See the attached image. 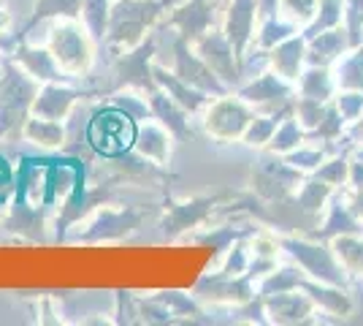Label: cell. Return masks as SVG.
I'll return each instance as SVG.
<instances>
[{
	"label": "cell",
	"instance_id": "cell-62",
	"mask_svg": "<svg viewBox=\"0 0 363 326\" xmlns=\"http://www.w3.org/2000/svg\"><path fill=\"white\" fill-rule=\"evenodd\" d=\"M0 6H3V0H0Z\"/></svg>",
	"mask_w": 363,
	"mask_h": 326
},
{
	"label": "cell",
	"instance_id": "cell-42",
	"mask_svg": "<svg viewBox=\"0 0 363 326\" xmlns=\"http://www.w3.org/2000/svg\"><path fill=\"white\" fill-rule=\"evenodd\" d=\"M252 234H255L252 226H244V229L223 226V229H212V234H201V237H196V242H201V245H212L217 253H228V248H230L236 239H242V237H252Z\"/></svg>",
	"mask_w": 363,
	"mask_h": 326
},
{
	"label": "cell",
	"instance_id": "cell-58",
	"mask_svg": "<svg viewBox=\"0 0 363 326\" xmlns=\"http://www.w3.org/2000/svg\"><path fill=\"white\" fill-rule=\"evenodd\" d=\"M9 19H11V16L6 14V11H3V6H0V36H3V31H6V25H9Z\"/></svg>",
	"mask_w": 363,
	"mask_h": 326
},
{
	"label": "cell",
	"instance_id": "cell-33",
	"mask_svg": "<svg viewBox=\"0 0 363 326\" xmlns=\"http://www.w3.org/2000/svg\"><path fill=\"white\" fill-rule=\"evenodd\" d=\"M331 248L339 259V264L347 269L352 278H363V237L361 234H342L333 237Z\"/></svg>",
	"mask_w": 363,
	"mask_h": 326
},
{
	"label": "cell",
	"instance_id": "cell-16",
	"mask_svg": "<svg viewBox=\"0 0 363 326\" xmlns=\"http://www.w3.org/2000/svg\"><path fill=\"white\" fill-rule=\"evenodd\" d=\"M315 302L303 288L296 291H282V294H269L263 296V310L269 315L272 324H303L312 321L309 315L315 313Z\"/></svg>",
	"mask_w": 363,
	"mask_h": 326
},
{
	"label": "cell",
	"instance_id": "cell-31",
	"mask_svg": "<svg viewBox=\"0 0 363 326\" xmlns=\"http://www.w3.org/2000/svg\"><path fill=\"white\" fill-rule=\"evenodd\" d=\"M331 68L336 90H361L363 93V44L347 49Z\"/></svg>",
	"mask_w": 363,
	"mask_h": 326
},
{
	"label": "cell",
	"instance_id": "cell-34",
	"mask_svg": "<svg viewBox=\"0 0 363 326\" xmlns=\"http://www.w3.org/2000/svg\"><path fill=\"white\" fill-rule=\"evenodd\" d=\"M293 112V101H290L288 107L277 109V112H269L266 117H252L250 125H247V131H244V144L247 147H266L269 141H272L274 131L279 128V123L285 120V114Z\"/></svg>",
	"mask_w": 363,
	"mask_h": 326
},
{
	"label": "cell",
	"instance_id": "cell-9",
	"mask_svg": "<svg viewBox=\"0 0 363 326\" xmlns=\"http://www.w3.org/2000/svg\"><path fill=\"white\" fill-rule=\"evenodd\" d=\"M255 114L250 112V104L242 101L239 95H220L212 107L206 109V117H203V131L214 136L217 141H236L244 136L247 125Z\"/></svg>",
	"mask_w": 363,
	"mask_h": 326
},
{
	"label": "cell",
	"instance_id": "cell-55",
	"mask_svg": "<svg viewBox=\"0 0 363 326\" xmlns=\"http://www.w3.org/2000/svg\"><path fill=\"white\" fill-rule=\"evenodd\" d=\"M279 3H282V0H255L257 19L263 22V19H269V16H277V11H279Z\"/></svg>",
	"mask_w": 363,
	"mask_h": 326
},
{
	"label": "cell",
	"instance_id": "cell-35",
	"mask_svg": "<svg viewBox=\"0 0 363 326\" xmlns=\"http://www.w3.org/2000/svg\"><path fill=\"white\" fill-rule=\"evenodd\" d=\"M333 188L325 185L323 180H318L315 174H309L306 180L301 183V188L293 193V199H296V204L301 207L303 212H309V215H318L325 210V204H328V199H331Z\"/></svg>",
	"mask_w": 363,
	"mask_h": 326
},
{
	"label": "cell",
	"instance_id": "cell-36",
	"mask_svg": "<svg viewBox=\"0 0 363 326\" xmlns=\"http://www.w3.org/2000/svg\"><path fill=\"white\" fill-rule=\"evenodd\" d=\"M339 25H345V0H320L318 11L312 16V22L301 31V36L309 41V38H315L318 33L339 28Z\"/></svg>",
	"mask_w": 363,
	"mask_h": 326
},
{
	"label": "cell",
	"instance_id": "cell-32",
	"mask_svg": "<svg viewBox=\"0 0 363 326\" xmlns=\"http://www.w3.org/2000/svg\"><path fill=\"white\" fill-rule=\"evenodd\" d=\"M25 139L44 147V150H57L65 147V125L60 120H44V117H28L22 125Z\"/></svg>",
	"mask_w": 363,
	"mask_h": 326
},
{
	"label": "cell",
	"instance_id": "cell-39",
	"mask_svg": "<svg viewBox=\"0 0 363 326\" xmlns=\"http://www.w3.org/2000/svg\"><path fill=\"white\" fill-rule=\"evenodd\" d=\"M108 14H111V0H82V19L95 44L106 41Z\"/></svg>",
	"mask_w": 363,
	"mask_h": 326
},
{
	"label": "cell",
	"instance_id": "cell-5",
	"mask_svg": "<svg viewBox=\"0 0 363 326\" xmlns=\"http://www.w3.org/2000/svg\"><path fill=\"white\" fill-rule=\"evenodd\" d=\"M306 180V171L290 166L285 156H277L266 150L252 166V193L263 202H279L293 196L301 183Z\"/></svg>",
	"mask_w": 363,
	"mask_h": 326
},
{
	"label": "cell",
	"instance_id": "cell-24",
	"mask_svg": "<svg viewBox=\"0 0 363 326\" xmlns=\"http://www.w3.org/2000/svg\"><path fill=\"white\" fill-rule=\"evenodd\" d=\"M342 234H363V220H358L355 212L350 210L345 193H339L333 199L331 207H328V215L323 220V226H318V232L312 234V237L331 242L333 237H342Z\"/></svg>",
	"mask_w": 363,
	"mask_h": 326
},
{
	"label": "cell",
	"instance_id": "cell-52",
	"mask_svg": "<svg viewBox=\"0 0 363 326\" xmlns=\"http://www.w3.org/2000/svg\"><path fill=\"white\" fill-rule=\"evenodd\" d=\"M117 313H120V324H136L138 318V299L130 291H117Z\"/></svg>",
	"mask_w": 363,
	"mask_h": 326
},
{
	"label": "cell",
	"instance_id": "cell-47",
	"mask_svg": "<svg viewBox=\"0 0 363 326\" xmlns=\"http://www.w3.org/2000/svg\"><path fill=\"white\" fill-rule=\"evenodd\" d=\"M333 104H336L339 114H342V120H345L347 125L355 123V120L363 114V93L361 90H336Z\"/></svg>",
	"mask_w": 363,
	"mask_h": 326
},
{
	"label": "cell",
	"instance_id": "cell-46",
	"mask_svg": "<svg viewBox=\"0 0 363 326\" xmlns=\"http://www.w3.org/2000/svg\"><path fill=\"white\" fill-rule=\"evenodd\" d=\"M320 0H282L279 3V11L285 14V19H290L293 25H301L306 28L312 22V16L318 11Z\"/></svg>",
	"mask_w": 363,
	"mask_h": 326
},
{
	"label": "cell",
	"instance_id": "cell-18",
	"mask_svg": "<svg viewBox=\"0 0 363 326\" xmlns=\"http://www.w3.org/2000/svg\"><path fill=\"white\" fill-rule=\"evenodd\" d=\"M108 193H111V185H104V183L95 188L76 185L74 193L65 199L62 212H60V217H57V239L65 237L68 226H74V223H79L82 217H87L92 210L104 207V202L108 199Z\"/></svg>",
	"mask_w": 363,
	"mask_h": 326
},
{
	"label": "cell",
	"instance_id": "cell-8",
	"mask_svg": "<svg viewBox=\"0 0 363 326\" xmlns=\"http://www.w3.org/2000/svg\"><path fill=\"white\" fill-rule=\"evenodd\" d=\"M182 82H187L190 87H196L206 95H228L230 87H228L223 79L214 74L212 68L206 65V60L196 52V47L190 41H184L182 36L174 38V68H171Z\"/></svg>",
	"mask_w": 363,
	"mask_h": 326
},
{
	"label": "cell",
	"instance_id": "cell-10",
	"mask_svg": "<svg viewBox=\"0 0 363 326\" xmlns=\"http://www.w3.org/2000/svg\"><path fill=\"white\" fill-rule=\"evenodd\" d=\"M225 199L228 193H223V196H201V199H190V202H168L166 215L160 220L163 237L177 239L179 234L198 229L201 223H206L217 212V204H223Z\"/></svg>",
	"mask_w": 363,
	"mask_h": 326
},
{
	"label": "cell",
	"instance_id": "cell-48",
	"mask_svg": "<svg viewBox=\"0 0 363 326\" xmlns=\"http://www.w3.org/2000/svg\"><path fill=\"white\" fill-rule=\"evenodd\" d=\"M345 31L350 36V47L363 44V0H345Z\"/></svg>",
	"mask_w": 363,
	"mask_h": 326
},
{
	"label": "cell",
	"instance_id": "cell-6",
	"mask_svg": "<svg viewBox=\"0 0 363 326\" xmlns=\"http://www.w3.org/2000/svg\"><path fill=\"white\" fill-rule=\"evenodd\" d=\"M155 52H157L155 36H147L133 49H125L117 58V63H114V85H111V90L120 93L122 87H138L144 93H155L157 90V82L152 77Z\"/></svg>",
	"mask_w": 363,
	"mask_h": 326
},
{
	"label": "cell",
	"instance_id": "cell-3",
	"mask_svg": "<svg viewBox=\"0 0 363 326\" xmlns=\"http://www.w3.org/2000/svg\"><path fill=\"white\" fill-rule=\"evenodd\" d=\"M279 248L290 253L312 280L347 288V269L339 264L336 253L331 245H325V239L315 242V237H279Z\"/></svg>",
	"mask_w": 363,
	"mask_h": 326
},
{
	"label": "cell",
	"instance_id": "cell-26",
	"mask_svg": "<svg viewBox=\"0 0 363 326\" xmlns=\"http://www.w3.org/2000/svg\"><path fill=\"white\" fill-rule=\"evenodd\" d=\"M152 77L157 82V87L160 90H166L182 109H187V112H198V109H203L209 104V95L196 90V87H190L187 82H182L174 71H168L166 65H152Z\"/></svg>",
	"mask_w": 363,
	"mask_h": 326
},
{
	"label": "cell",
	"instance_id": "cell-17",
	"mask_svg": "<svg viewBox=\"0 0 363 326\" xmlns=\"http://www.w3.org/2000/svg\"><path fill=\"white\" fill-rule=\"evenodd\" d=\"M255 19H257L255 0H230L228 3L225 38L230 41L239 65H244V52H247V44H250L252 31H255Z\"/></svg>",
	"mask_w": 363,
	"mask_h": 326
},
{
	"label": "cell",
	"instance_id": "cell-25",
	"mask_svg": "<svg viewBox=\"0 0 363 326\" xmlns=\"http://www.w3.org/2000/svg\"><path fill=\"white\" fill-rule=\"evenodd\" d=\"M11 58H14L33 79H38V82H60L62 74H65L49 49L30 47V44H25V41H19V47L14 49Z\"/></svg>",
	"mask_w": 363,
	"mask_h": 326
},
{
	"label": "cell",
	"instance_id": "cell-45",
	"mask_svg": "<svg viewBox=\"0 0 363 326\" xmlns=\"http://www.w3.org/2000/svg\"><path fill=\"white\" fill-rule=\"evenodd\" d=\"M155 296H157L174 315H196V318L203 315L201 308L196 305V296L182 294V291H160V294H155ZM198 321H203V318H198Z\"/></svg>",
	"mask_w": 363,
	"mask_h": 326
},
{
	"label": "cell",
	"instance_id": "cell-20",
	"mask_svg": "<svg viewBox=\"0 0 363 326\" xmlns=\"http://www.w3.org/2000/svg\"><path fill=\"white\" fill-rule=\"evenodd\" d=\"M303 63H306V38L303 36H290L282 44H277L274 49H269V65H272L274 74H279L288 82H298L303 71Z\"/></svg>",
	"mask_w": 363,
	"mask_h": 326
},
{
	"label": "cell",
	"instance_id": "cell-53",
	"mask_svg": "<svg viewBox=\"0 0 363 326\" xmlns=\"http://www.w3.org/2000/svg\"><path fill=\"white\" fill-rule=\"evenodd\" d=\"M250 248H252V253H255V259H272V261H277L279 239H272V237H255Z\"/></svg>",
	"mask_w": 363,
	"mask_h": 326
},
{
	"label": "cell",
	"instance_id": "cell-22",
	"mask_svg": "<svg viewBox=\"0 0 363 326\" xmlns=\"http://www.w3.org/2000/svg\"><path fill=\"white\" fill-rule=\"evenodd\" d=\"M133 150L138 156L155 161L157 166H166L168 156H171V134H168V128L155 123V117L138 123L136 134H133Z\"/></svg>",
	"mask_w": 363,
	"mask_h": 326
},
{
	"label": "cell",
	"instance_id": "cell-15",
	"mask_svg": "<svg viewBox=\"0 0 363 326\" xmlns=\"http://www.w3.org/2000/svg\"><path fill=\"white\" fill-rule=\"evenodd\" d=\"M239 98L247 101L250 107H266V109H282L288 107L290 101H293V82L288 79H282L279 74H260L255 82H250V85H244L239 87Z\"/></svg>",
	"mask_w": 363,
	"mask_h": 326
},
{
	"label": "cell",
	"instance_id": "cell-51",
	"mask_svg": "<svg viewBox=\"0 0 363 326\" xmlns=\"http://www.w3.org/2000/svg\"><path fill=\"white\" fill-rule=\"evenodd\" d=\"M138 315H141V321H147V324H174V321H177L174 313L168 310L157 296L138 299Z\"/></svg>",
	"mask_w": 363,
	"mask_h": 326
},
{
	"label": "cell",
	"instance_id": "cell-30",
	"mask_svg": "<svg viewBox=\"0 0 363 326\" xmlns=\"http://www.w3.org/2000/svg\"><path fill=\"white\" fill-rule=\"evenodd\" d=\"M296 95H301V98H315V101L328 104L333 95H336L331 68H325V65H309L306 71H301V77L296 82Z\"/></svg>",
	"mask_w": 363,
	"mask_h": 326
},
{
	"label": "cell",
	"instance_id": "cell-28",
	"mask_svg": "<svg viewBox=\"0 0 363 326\" xmlns=\"http://www.w3.org/2000/svg\"><path fill=\"white\" fill-rule=\"evenodd\" d=\"M3 229L11 234H19L30 242H41L44 239V210L38 212V207H30V204L22 202V196L11 204L9 210V217L3 220Z\"/></svg>",
	"mask_w": 363,
	"mask_h": 326
},
{
	"label": "cell",
	"instance_id": "cell-41",
	"mask_svg": "<svg viewBox=\"0 0 363 326\" xmlns=\"http://www.w3.org/2000/svg\"><path fill=\"white\" fill-rule=\"evenodd\" d=\"M318 180H323L325 185H331L333 190L342 185H347L350 180V158L347 153H342V156H333L328 161H323L318 169L312 171Z\"/></svg>",
	"mask_w": 363,
	"mask_h": 326
},
{
	"label": "cell",
	"instance_id": "cell-23",
	"mask_svg": "<svg viewBox=\"0 0 363 326\" xmlns=\"http://www.w3.org/2000/svg\"><path fill=\"white\" fill-rule=\"evenodd\" d=\"M150 109H152V117L160 125H166L171 136H177V139H190L193 136V131L187 125V114L190 112L182 109L166 90L157 87L155 93H150Z\"/></svg>",
	"mask_w": 363,
	"mask_h": 326
},
{
	"label": "cell",
	"instance_id": "cell-19",
	"mask_svg": "<svg viewBox=\"0 0 363 326\" xmlns=\"http://www.w3.org/2000/svg\"><path fill=\"white\" fill-rule=\"evenodd\" d=\"M79 98H87V93L74 90V87H65L57 82H44V87L38 90L35 101L30 107L33 117H44V120H65L71 114V109L76 107Z\"/></svg>",
	"mask_w": 363,
	"mask_h": 326
},
{
	"label": "cell",
	"instance_id": "cell-7",
	"mask_svg": "<svg viewBox=\"0 0 363 326\" xmlns=\"http://www.w3.org/2000/svg\"><path fill=\"white\" fill-rule=\"evenodd\" d=\"M133 141V120L122 114L120 109L108 107L92 117L87 131V144L101 156H120L128 153V144Z\"/></svg>",
	"mask_w": 363,
	"mask_h": 326
},
{
	"label": "cell",
	"instance_id": "cell-12",
	"mask_svg": "<svg viewBox=\"0 0 363 326\" xmlns=\"http://www.w3.org/2000/svg\"><path fill=\"white\" fill-rule=\"evenodd\" d=\"M193 47H196V52L206 60V65L225 82L230 90L239 87V82H242V65L236 60L233 47H230V41L225 38V33L209 31L206 36H201Z\"/></svg>",
	"mask_w": 363,
	"mask_h": 326
},
{
	"label": "cell",
	"instance_id": "cell-21",
	"mask_svg": "<svg viewBox=\"0 0 363 326\" xmlns=\"http://www.w3.org/2000/svg\"><path fill=\"white\" fill-rule=\"evenodd\" d=\"M347 49L352 47H350V36L345 31V25L323 31L315 38L306 41V65H325V68H331Z\"/></svg>",
	"mask_w": 363,
	"mask_h": 326
},
{
	"label": "cell",
	"instance_id": "cell-61",
	"mask_svg": "<svg viewBox=\"0 0 363 326\" xmlns=\"http://www.w3.org/2000/svg\"><path fill=\"white\" fill-rule=\"evenodd\" d=\"M0 47H3V36H0Z\"/></svg>",
	"mask_w": 363,
	"mask_h": 326
},
{
	"label": "cell",
	"instance_id": "cell-11",
	"mask_svg": "<svg viewBox=\"0 0 363 326\" xmlns=\"http://www.w3.org/2000/svg\"><path fill=\"white\" fill-rule=\"evenodd\" d=\"M252 272L247 269L244 275H203L196 283V299H206V302H220V305H250V299H255V288H252Z\"/></svg>",
	"mask_w": 363,
	"mask_h": 326
},
{
	"label": "cell",
	"instance_id": "cell-54",
	"mask_svg": "<svg viewBox=\"0 0 363 326\" xmlns=\"http://www.w3.org/2000/svg\"><path fill=\"white\" fill-rule=\"evenodd\" d=\"M345 196H347V204H350V210L355 212V217L363 220V188H352Z\"/></svg>",
	"mask_w": 363,
	"mask_h": 326
},
{
	"label": "cell",
	"instance_id": "cell-38",
	"mask_svg": "<svg viewBox=\"0 0 363 326\" xmlns=\"http://www.w3.org/2000/svg\"><path fill=\"white\" fill-rule=\"evenodd\" d=\"M309 278L301 266H279V269H272L263 286H260V294L257 296H269V294H282V291H296L301 288L303 280Z\"/></svg>",
	"mask_w": 363,
	"mask_h": 326
},
{
	"label": "cell",
	"instance_id": "cell-59",
	"mask_svg": "<svg viewBox=\"0 0 363 326\" xmlns=\"http://www.w3.org/2000/svg\"><path fill=\"white\" fill-rule=\"evenodd\" d=\"M355 158H361L363 161V144H355Z\"/></svg>",
	"mask_w": 363,
	"mask_h": 326
},
{
	"label": "cell",
	"instance_id": "cell-57",
	"mask_svg": "<svg viewBox=\"0 0 363 326\" xmlns=\"http://www.w3.org/2000/svg\"><path fill=\"white\" fill-rule=\"evenodd\" d=\"M345 136H347V141H352V147H355V144H363V114L355 120V123L347 125Z\"/></svg>",
	"mask_w": 363,
	"mask_h": 326
},
{
	"label": "cell",
	"instance_id": "cell-60",
	"mask_svg": "<svg viewBox=\"0 0 363 326\" xmlns=\"http://www.w3.org/2000/svg\"><path fill=\"white\" fill-rule=\"evenodd\" d=\"M0 79H3V60H0Z\"/></svg>",
	"mask_w": 363,
	"mask_h": 326
},
{
	"label": "cell",
	"instance_id": "cell-44",
	"mask_svg": "<svg viewBox=\"0 0 363 326\" xmlns=\"http://www.w3.org/2000/svg\"><path fill=\"white\" fill-rule=\"evenodd\" d=\"M325 153H328V147H296V150L285 153V161H288L290 166L312 174L325 161Z\"/></svg>",
	"mask_w": 363,
	"mask_h": 326
},
{
	"label": "cell",
	"instance_id": "cell-27",
	"mask_svg": "<svg viewBox=\"0 0 363 326\" xmlns=\"http://www.w3.org/2000/svg\"><path fill=\"white\" fill-rule=\"evenodd\" d=\"M301 288L312 296V302L318 305L320 310H325L328 315L347 318L352 313V299H350V294L342 286H331V283H320V280L306 278Z\"/></svg>",
	"mask_w": 363,
	"mask_h": 326
},
{
	"label": "cell",
	"instance_id": "cell-50",
	"mask_svg": "<svg viewBox=\"0 0 363 326\" xmlns=\"http://www.w3.org/2000/svg\"><path fill=\"white\" fill-rule=\"evenodd\" d=\"M111 107L120 109L122 114H128L133 123L138 120H150L152 117V109H150V98L144 101V98H136V95H114V101H111Z\"/></svg>",
	"mask_w": 363,
	"mask_h": 326
},
{
	"label": "cell",
	"instance_id": "cell-4",
	"mask_svg": "<svg viewBox=\"0 0 363 326\" xmlns=\"http://www.w3.org/2000/svg\"><path fill=\"white\" fill-rule=\"evenodd\" d=\"M92 36L87 28L79 25V19H62L49 33V52L65 74L84 77L92 65Z\"/></svg>",
	"mask_w": 363,
	"mask_h": 326
},
{
	"label": "cell",
	"instance_id": "cell-29",
	"mask_svg": "<svg viewBox=\"0 0 363 326\" xmlns=\"http://www.w3.org/2000/svg\"><path fill=\"white\" fill-rule=\"evenodd\" d=\"M46 19H82V0H35L30 19L22 25V31L14 36V41H25L28 33Z\"/></svg>",
	"mask_w": 363,
	"mask_h": 326
},
{
	"label": "cell",
	"instance_id": "cell-56",
	"mask_svg": "<svg viewBox=\"0 0 363 326\" xmlns=\"http://www.w3.org/2000/svg\"><path fill=\"white\" fill-rule=\"evenodd\" d=\"M347 185L363 188V161H361V158H352V161H350V180H347Z\"/></svg>",
	"mask_w": 363,
	"mask_h": 326
},
{
	"label": "cell",
	"instance_id": "cell-43",
	"mask_svg": "<svg viewBox=\"0 0 363 326\" xmlns=\"http://www.w3.org/2000/svg\"><path fill=\"white\" fill-rule=\"evenodd\" d=\"M325 109H328V104L315 101V98H301V95L293 98V114H296V120L301 123V128L306 134L318 128L323 114H325Z\"/></svg>",
	"mask_w": 363,
	"mask_h": 326
},
{
	"label": "cell",
	"instance_id": "cell-49",
	"mask_svg": "<svg viewBox=\"0 0 363 326\" xmlns=\"http://www.w3.org/2000/svg\"><path fill=\"white\" fill-rule=\"evenodd\" d=\"M250 269V248H247V237L242 239H236L230 248H228V259L223 269H220V275H244Z\"/></svg>",
	"mask_w": 363,
	"mask_h": 326
},
{
	"label": "cell",
	"instance_id": "cell-37",
	"mask_svg": "<svg viewBox=\"0 0 363 326\" xmlns=\"http://www.w3.org/2000/svg\"><path fill=\"white\" fill-rule=\"evenodd\" d=\"M301 141H306V131H303L301 123L296 120V114L288 112L285 120L279 123V128L274 131L272 141L266 144V150H272V153H277V156H285V153H290V150L301 147Z\"/></svg>",
	"mask_w": 363,
	"mask_h": 326
},
{
	"label": "cell",
	"instance_id": "cell-1",
	"mask_svg": "<svg viewBox=\"0 0 363 326\" xmlns=\"http://www.w3.org/2000/svg\"><path fill=\"white\" fill-rule=\"evenodd\" d=\"M41 90V82L33 79L19 63L9 55L3 58V79H0V139L22 128L30 117V107Z\"/></svg>",
	"mask_w": 363,
	"mask_h": 326
},
{
	"label": "cell",
	"instance_id": "cell-13",
	"mask_svg": "<svg viewBox=\"0 0 363 326\" xmlns=\"http://www.w3.org/2000/svg\"><path fill=\"white\" fill-rule=\"evenodd\" d=\"M144 220V212L138 210H101L95 220L84 232L74 237L76 242H108V239H122L130 232H136Z\"/></svg>",
	"mask_w": 363,
	"mask_h": 326
},
{
	"label": "cell",
	"instance_id": "cell-14",
	"mask_svg": "<svg viewBox=\"0 0 363 326\" xmlns=\"http://www.w3.org/2000/svg\"><path fill=\"white\" fill-rule=\"evenodd\" d=\"M168 28H177L184 41L196 44L201 36L212 31L214 25V0H187L177 6L166 19Z\"/></svg>",
	"mask_w": 363,
	"mask_h": 326
},
{
	"label": "cell",
	"instance_id": "cell-2",
	"mask_svg": "<svg viewBox=\"0 0 363 326\" xmlns=\"http://www.w3.org/2000/svg\"><path fill=\"white\" fill-rule=\"evenodd\" d=\"M163 9H166V3H160V0H117V3H111L104 44L117 47L122 52L133 49L144 41V33L160 19Z\"/></svg>",
	"mask_w": 363,
	"mask_h": 326
},
{
	"label": "cell",
	"instance_id": "cell-40",
	"mask_svg": "<svg viewBox=\"0 0 363 326\" xmlns=\"http://www.w3.org/2000/svg\"><path fill=\"white\" fill-rule=\"evenodd\" d=\"M298 33V25H293L290 19H277V16H269V19H263V25H260V33H257V49H274L277 44H282L285 38L290 36H296Z\"/></svg>",
	"mask_w": 363,
	"mask_h": 326
}]
</instances>
